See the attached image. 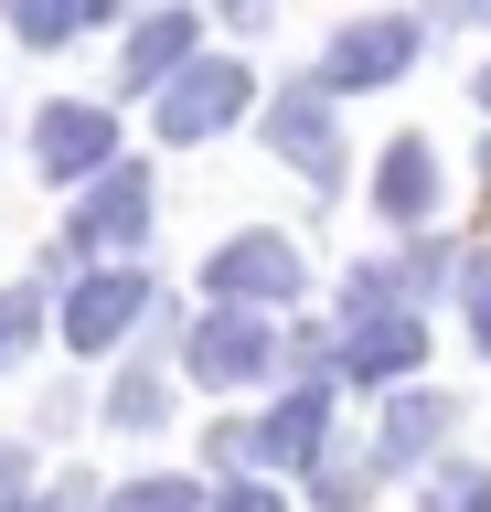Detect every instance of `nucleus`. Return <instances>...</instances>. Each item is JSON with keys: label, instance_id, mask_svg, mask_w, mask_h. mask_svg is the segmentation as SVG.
<instances>
[{"label": "nucleus", "instance_id": "nucleus-1", "mask_svg": "<svg viewBox=\"0 0 491 512\" xmlns=\"http://www.w3.org/2000/svg\"><path fill=\"white\" fill-rule=\"evenodd\" d=\"M427 54V22H406V11H374V22H342L321 43V64H310V86L321 96H374V86H406V64Z\"/></svg>", "mask_w": 491, "mask_h": 512}, {"label": "nucleus", "instance_id": "nucleus-2", "mask_svg": "<svg viewBox=\"0 0 491 512\" xmlns=\"http://www.w3.org/2000/svg\"><path fill=\"white\" fill-rule=\"evenodd\" d=\"M150 203H161V192H150V171H139V160H118V171H107V182H86L65 203V267H97V256H129L139 235H150Z\"/></svg>", "mask_w": 491, "mask_h": 512}, {"label": "nucleus", "instance_id": "nucleus-3", "mask_svg": "<svg viewBox=\"0 0 491 512\" xmlns=\"http://www.w3.org/2000/svg\"><path fill=\"white\" fill-rule=\"evenodd\" d=\"M203 288H214V310H278V299H299V288H310V256H299L278 224H246V235H225V246H214Z\"/></svg>", "mask_w": 491, "mask_h": 512}, {"label": "nucleus", "instance_id": "nucleus-4", "mask_svg": "<svg viewBox=\"0 0 491 512\" xmlns=\"http://www.w3.org/2000/svg\"><path fill=\"white\" fill-rule=\"evenodd\" d=\"M182 374L193 384H267V374H289V331H267V310H203L182 331Z\"/></svg>", "mask_w": 491, "mask_h": 512}, {"label": "nucleus", "instance_id": "nucleus-5", "mask_svg": "<svg viewBox=\"0 0 491 512\" xmlns=\"http://www.w3.org/2000/svg\"><path fill=\"white\" fill-rule=\"evenodd\" d=\"M246 96H257V75L225 54H193V75H171L161 96H150V128H161L171 150H193V139H214V128L246 118Z\"/></svg>", "mask_w": 491, "mask_h": 512}, {"label": "nucleus", "instance_id": "nucleus-6", "mask_svg": "<svg viewBox=\"0 0 491 512\" xmlns=\"http://www.w3.org/2000/svg\"><path fill=\"white\" fill-rule=\"evenodd\" d=\"M150 320H161L150 267H97V278L65 288V352H118L129 331H150Z\"/></svg>", "mask_w": 491, "mask_h": 512}, {"label": "nucleus", "instance_id": "nucleus-7", "mask_svg": "<svg viewBox=\"0 0 491 512\" xmlns=\"http://www.w3.org/2000/svg\"><path fill=\"white\" fill-rule=\"evenodd\" d=\"M331 438H342L331 427V384H289L267 416H246V480L257 470H321Z\"/></svg>", "mask_w": 491, "mask_h": 512}, {"label": "nucleus", "instance_id": "nucleus-8", "mask_svg": "<svg viewBox=\"0 0 491 512\" xmlns=\"http://www.w3.org/2000/svg\"><path fill=\"white\" fill-rule=\"evenodd\" d=\"M267 150L289 160L310 192H342V118H331L321 86H278L267 96Z\"/></svg>", "mask_w": 491, "mask_h": 512}, {"label": "nucleus", "instance_id": "nucleus-9", "mask_svg": "<svg viewBox=\"0 0 491 512\" xmlns=\"http://www.w3.org/2000/svg\"><path fill=\"white\" fill-rule=\"evenodd\" d=\"M33 160L43 171H54V182H107V171H118V118H107V107H65V96H54V107H43L33 118Z\"/></svg>", "mask_w": 491, "mask_h": 512}, {"label": "nucleus", "instance_id": "nucleus-10", "mask_svg": "<svg viewBox=\"0 0 491 512\" xmlns=\"http://www.w3.org/2000/svg\"><path fill=\"white\" fill-rule=\"evenodd\" d=\"M417 363H427V320L417 310H374V320H353L342 342H331V374H353V384H417Z\"/></svg>", "mask_w": 491, "mask_h": 512}, {"label": "nucleus", "instance_id": "nucleus-11", "mask_svg": "<svg viewBox=\"0 0 491 512\" xmlns=\"http://www.w3.org/2000/svg\"><path fill=\"white\" fill-rule=\"evenodd\" d=\"M449 427H459V406L438 395V384H395V395H385V427H374V459H385V470H438Z\"/></svg>", "mask_w": 491, "mask_h": 512}, {"label": "nucleus", "instance_id": "nucleus-12", "mask_svg": "<svg viewBox=\"0 0 491 512\" xmlns=\"http://www.w3.org/2000/svg\"><path fill=\"white\" fill-rule=\"evenodd\" d=\"M193 43H203V22L182 11V0L139 11V22H129V86H139V96H161L171 75H193Z\"/></svg>", "mask_w": 491, "mask_h": 512}, {"label": "nucleus", "instance_id": "nucleus-13", "mask_svg": "<svg viewBox=\"0 0 491 512\" xmlns=\"http://www.w3.org/2000/svg\"><path fill=\"white\" fill-rule=\"evenodd\" d=\"M374 214L385 224H427L438 214V150H427V139H395V150L374 160Z\"/></svg>", "mask_w": 491, "mask_h": 512}, {"label": "nucleus", "instance_id": "nucleus-14", "mask_svg": "<svg viewBox=\"0 0 491 512\" xmlns=\"http://www.w3.org/2000/svg\"><path fill=\"white\" fill-rule=\"evenodd\" d=\"M374 480H385L374 448H342V438H331V459L310 470V502H321V512H363V502H374Z\"/></svg>", "mask_w": 491, "mask_h": 512}, {"label": "nucleus", "instance_id": "nucleus-15", "mask_svg": "<svg viewBox=\"0 0 491 512\" xmlns=\"http://www.w3.org/2000/svg\"><path fill=\"white\" fill-rule=\"evenodd\" d=\"M107 427H129V438H150V427H171V384L150 374V363H129V374L107 384Z\"/></svg>", "mask_w": 491, "mask_h": 512}, {"label": "nucleus", "instance_id": "nucleus-16", "mask_svg": "<svg viewBox=\"0 0 491 512\" xmlns=\"http://www.w3.org/2000/svg\"><path fill=\"white\" fill-rule=\"evenodd\" d=\"M417 512H491V470L481 459H438L427 491H417Z\"/></svg>", "mask_w": 491, "mask_h": 512}, {"label": "nucleus", "instance_id": "nucleus-17", "mask_svg": "<svg viewBox=\"0 0 491 512\" xmlns=\"http://www.w3.org/2000/svg\"><path fill=\"white\" fill-rule=\"evenodd\" d=\"M107 512H203V491H193L182 470H150V480H118Z\"/></svg>", "mask_w": 491, "mask_h": 512}, {"label": "nucleus", "instance_id": "nucleus-18", "mask_svg": "<svg viewBox=\"0 0 491 512\" xmlns=\"http://www.w3.org/2000/svg\"><path fill=\"white\" fill-rule=\"evenodd\" d=\"M43 342V288H0V374Z\"/></svg>", "mask_w": 491, "mask_h": 512}, {"label": "nucleus", "instance_id": "nucleus-19", "mask_svg": "<svg viewBox=\"0 0 491 512\" xmlns=\"http://www.w3.org/2000/svg\"><path fill=\"white\" fill-rule=\"evenodd\" d=\"M11 32L22 43H65V32H86V11L75 0H11Z\"/></svg>", "mask_w": 491, "mask_h": 512}, {"label": "nucleus", "instance_id": "nucleus-20", "mask_svg": "<svg viewBox=\"0 0 491 512\" xmlns=\"http://www.w3.org/2000/svg\"><path fill=\"white\" fill-rule=\"evenodd\" d=\"M0 512H33V448L0 438Z\"/></svg>", "mask_w": 491, "mask_h": 512}, {"label": "nucleus", "instance_id": "nucleus-21", "mask_svg": "<svg viewBox=\"0 0 491 512\" xmlns=\"http://www.w3.org/2000/svg\"><path fill=\"white\" fill-rule=\"evenodd\" d=\"M459 310H470V331H481V352H491V256L459 267Z\"/></svg>", "mask_w": 491, "mask_h": 512}, {"label": "nucleus", "instance_id": "nucleus-22", "mask_svg": "<svg viewBox=\"0 0 491 512\" xmlns=\"http://www.w3.org/2000/svg\"><path fill=\"white\" fill-rule=\"evenodd\" d=\"M203 512H289V502H278L267 480H246V470H235V480H225V491H214V502H203Z\"/></svg>", "mask_w": 491, "mask_h": 512}, {"label": "nucleus", "instance_id": "nucleus-23", "mask_svg": "<svg viewBox=\"0 0 491 512\" xmlns=\"http://www.w3.org/2000/svg\"><path fill=\"white\" fill-rule=\"evenodd\" d=\"M75 11H86V22H118V11H139V0H75Z\"/></svg>", "mask_w": 491, "mask_h": 512}, {"label": "nucleus", "instance_id": "nucleus-24", "mask_svg": "<svg viewBox=\"0 0 491 512\" xmlns=\"http://www.w3.org/2000/svg\"><path fill=\"white\" fill-rule=\"evenodd\" d=\"M225 11H235V22H267V0H225Z\"/></svg>", "mask_w": 491, "mask_h": 512}, {"label": "nucleus", "instance_id": "nucleus-25", "mask_svg": "<svg viewBox=\"0 0 491 512\" xmlns=\"http://www.w3.org/2000/svg\"><path fill=\"white\" fill-rule=\"evenodd\" d=\"M470 96H481V118H491V64H481V75H470Z\"/></svg>", "mask_w": 491, "mask_h": 512}, {"label": "nucleus", "instance_id": "nucleus-26", "mask_svg": "<svg viewBox=\"0 0 491 512\" xmlns=\"http://www.w3.org/2000/svg\"><path fill=\"white\" fill-rule=\"evenodd\" d=\"M459 22H491V0H459Z\"/></svg>", "mask_w": 491, "mask_h": 512}, {"label": "nucleus", "instance_id": "nucleus-27", "mask_svg": "<svg viewBox=\"0 0 491 512\" xmlns=\"http://www.w3.org/2000/svg\"><path fill=\"white\" fill-rule=\"evenodd\" d=\"M481 171H491V139H481Z\"/></svg>", "mask_w": 491, "mask_h": 512}]
</instances>
